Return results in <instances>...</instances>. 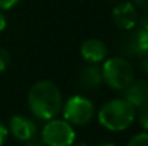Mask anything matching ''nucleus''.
Returning <instances> with one entry per match:
<instances>
[{
  "instance_id": "2eb2a0df",
  "label": "nucleus",
  "mask_w": 148,
  "mask_h": 146,
  "mask_svg": "<svg viewBox=\"0 0 148 146\" xmlns=\"http://www.w3.org/2000/svg\"><path fill=\"white\" fill-rule=\"evenodd\" d=\"M20 0H0V10H10L13 9Z\"/></svg>"
},
{
  "instance_id": "9b49d317",
  "label": "nucleus",
  "mask_w": 148,
  "mask_h": 146,
  "mask_svg": "<svg viewBox=\"0 0 148 146\" xmlns=\"http://www.w3.org/2000/svg\"><path fill=\"white\" fill-rule=\"evenodd\" d=\"M79 85L81 88L86 89V90H92L101 86V83L103 82L102 79V70L95 65H89L82 67V70L79 72Z\"/></svg>"
},
{
  "instance_id": "aec40b11",
  "label": "nucleus",
  "mask_w": 148,
  "mask_h": 146,
  "mask_svg": "<svg viewBox=\"0 0 148 146\" xmlns=\"http://www.w3.org/2000/svg\"><path fill=\"white\" fill-rule=\"evenodd\" d=\"M140 66H141V70H143L145 75H148V56H147V57H143V59H141Z\"/></svg>"
},
{
  "instance_id": "6e6552de",
  "label": "nucleus",
  "mask_w": 148,
  "mask_h": 146,
  "mask_svg": "<svg viewBox=\"0 0 148 146\" xmlns=\"http://www.w3.org/2000/svg\"><path fill=\"white\" fill-rule=\"evenodd\" d=\"M9 129L12 132V135L23 142H27L29 139L35 138L38 135V126L36 123L23 115H14L12 116L10 122H9Z\"/></svg>"
},
{
  "instance_id": "f8f14e48",
  "label": "nucleus",
  "mask_w": 148,
  "mask_h": 146,
  "mask_svg": "<svg viewBox=\"0 0 148 146\" xmlns=\"http://www.w3.org/2000/svg\"><path fill=\"white\" fill-rule=\"evenodd\" d=\"M138 109H140V110H138V120H140V125H141L145 130H148V103L140 106Z\"/></svg>"
},
{
  "instance_id": "4468645a",
  "label": "nucleus",
  "mask_w": 148,
  "mask_h": 146,
  "mask_svg": "<svg viewBox=\"0 0 148 146\" xmlns=\"http://www.w3.org/2000/svg\"><path fill=\"white\" fill-rule=\"evenodd\" d=\"M9 65H10V53L6 49L0 48V73L4 72Z\"/></svg>"
},
{
  "instance_id": "dca6fc26",
  "label": "nucleus",
  "mask_w": 148,
  "mask_h": 146,
  "mask_svg": "<svg viewBox=\"0 0 148 146\" xmlns=\"http://www.w3.org/2000/svg\"><path fill=\"white\" fill-rule=\"evenodd\" d=\"M7 133H9L7 128L0 122V146L4 145V142H6V139H7Z\"/></svg>"
},
{
  "instance_id": "20e7f679",
  "label": "nucleus",
  "mask_w": 148,
  "mask_h": 146,
  "mask_svg": "<svg viewBox=\"0 0 148 146\" xmlns=\"http://www.w3.org/2000/svg\"><path fill=\"white\" fill-rule=\"evenodd\" d=\"M95 115L94 103L85 96L76 95L69 97L63 106V119L72 126L86 125Z\"/></svg>"
},
{
  "instance_id": "0eeeda50",
  "label": "nucleus",
  "mask_w": 148,
  "mask_h": 146,
  "mask_svg": "<svg viewBox=\"0 0 148 146\" xmlns=\"http://www.w3.org/2000/svg\"><path fill=\"white\" fill-rule=\"evenodd\" d=\"M122 49L128 56L147 57L148 56V30L138 27L132 29L131 33L122 40Z\"/></svg>"
},
{
  "instance_id": "6ab92c4d",
  "label": "nucleus",
  "mask_w": 148,
  "mask_h": 146,
  "mask_svg": "<svg viewBox=\"0 0 148 146\" xmlns=\"http://www.w3.org/2000/svg\"><path fill=\"white\" fill-rule=\"evenodd\" d=\"M6 26H7V19H6L4 13L0 10V32H3L6 29Z\"/></svg>"
},
{
  "instance_id": "f03ea898",
  "label": "nucleus",
  "mask_w": 148,
  "mask_h": 146,
  "mask_svg": "<svg viewBox=\"0 0 148 146\" xmlns=\"http://www.w3.org/2000/svg\"><path fill=\"white\" fill-rule=\"evenodd\" d=\"M135 119V107L124 99H114L106 102L98 113L99 123L112 132L128 129Z\"/></svg>"
},
{
  "instance_id": "5701e85b",
  "label": "nucleus",
  "mask_w": 148,
  "mask_h": 146,
  "mask_svg": "<svg viewBox=\"0 0 148 146\" xmlns=\"http://www.w3.org/2000/svg\"><path fill=\"white\" fill-rule=\"evenodd\" d=\"M71 146H86L85 143H78V145H71Z\"/></svg>"
},
{
  "instance_id": "ddd939ff",
  "label": "nucleus",
  "mask_w": 148,
  "mask_h": 146,
  "mask_svg": "<svg viewBox=\"0 0 148 146\" xmlns=\"http://www.w3.org/2000/svg\"><path fill=\"white\" fill-rule=\"evenodd\" d=\"M127 146H148V133H140L135 135Z\"/></svg>"
},
{
  "instance_id": "39448f33",
  "label": "nucleus",
  "mask_w": 148,
  "mask_h": 146,
  "mask_svg": "<svg viewBox=\"0 0 148 146\" xmlns=\"http://www.w3.org/2000/svg\"><path fill=\"white\" fill-rule=\"evenodd\" d=\"M40 139L46 146H71L75 142V130L65 119H50L42 129Z\"/></svg>"
},
{
  "instance_id": "9d476101",
  "label": "nucleus",
  "mask_w": 148,
  "mask_h": 146,
  "mask_svg": "<svg viewBox=\"0 0 148 146\" xmlns=\"http://www.w3.org/2000/svg\"><path fill=\"white\" fill-rule=\"evenodd\" d=\"M124 100L131 106L140 107L148 103V82L147 80H132L124 89Z\"/></svg>"
},
{
  "instance_id": "423d86ee",
  "label": "nucleus",
  "mask_w": 148,
  "mask_h": 146,
  "mask_svg": "<svg viewBox=\"0 0 148 146\" xmlns=\"http://www.w3.org/2000/svg\"><path fill=\"white\" fill-rule=\"evenodd\" d=\"M112 20L121 30H132L138 26V12L130 1H121L112 9Z\"/></svg>"
},
{
  "instance_id": "4be33fe9",
  "label": "nucleus",
  "mask_w": 148,
  "mask_h": 146,
  "mask_svg": "<svg viewBox=\"0 0 148 146\" xmlns=\"http://www.w3.org/2000/svg\"><path fill=\"white\" fill-rule=\"evenodd\" d=\"M98 146H116L115 143H109V142H105V143H101V145Z\"/></svg>"
},
{
  "instance_id": "1a4fd4ad",
  "label": "nucleus",
  "mask_w": 148,
  "mask_h": 146,
  "mask_svg": "<svg viewBox=\"0 0 148 146\" xmlns=\"http://www.w3.org/2000/svg\"><path fill=\"white\" fill-rule=\"evenodd\" d=\"M81 54L88 63L97 65L106 59L108 48L99 39H88L81 45Z\"/></svg>"
},
{
  "instance_id": "7ed1b4c3",
  "label": "nucleus",
  "mask_w": 148,
  "mask_h": 146,
  "mask_svg": "<svg viewBox=\"0 0 148 146\" xmlns=\"http://www.w3.org/2000/svg\"><path fill=\"white\" fill-rule=\"evenodd\" d=\"M101 70L103 82L115 90H124L134 80V67L125 57L106 59Z\"/></svg>"
},
{
  "instance_id": "f257e3e1",
  "label": "nucleus",
  "mask_w": 148,
  "mask_h": 146,
  "mask_svg": "<svg viewBox=\"0 0 148 146\" xmlns=\"http://www.w3.org/2000/svg\"><path fill=\"white\" fill-rule=\"evenodd\" d=\"M27 103L35 117L50 120L62 109V93L59 88L50 80L36 82L27 95Z\"/></svg>"
},
{
  "instance_id": "a211bd4d",
  "label": "nucleus",
  "mask_w": 148,
  "mask_h": 146,
  "mask_svg": "<svg viewBox=\"0 0 148 146\" xmlns=\"http://www.w3.org/2000/svg\"><path fill=\"white\" fill-rule=\"evenodd\" d=\"M26 143H27L26 146H43V142H42V139H39L38 136H35V138L29 139V141H27Z\"/></svg>"
},
{
  "instance_id": "f3484780",
  "label": "nucleus",
  "mask_w": 148,
  "mask_h": 146,
  "mask_svg": "<svg viewBox=\"0 0 148 146\" xmlns=\"http://www.w3.org/2000/svg\"><path fill=\"white\" fill-rule=\"evenodd\" d=\"M138 24H140V27H143V29L148 30V10H145V12H144V14L140 17Z\"/></svg>"
},
{
  "instance_id": "412c9836",
  "label": "nucleus",
  "mask_w": 148,
  "mask_h": 146,
  "mask_svg": "<svg viewBox=\"0 0 148 146\" xmlns=\"http://www.w3.org/2000/svg\"><path fill=\"white\" fill-rule=\"evenodd\" d=\"M134 3H135L138 7H141V9H144V10H148V0H134Z\"/></svg>"
}]
</instances>
